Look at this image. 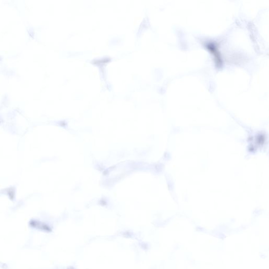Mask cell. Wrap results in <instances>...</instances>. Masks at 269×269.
I'll list each match as a JSON object with an SVG mask.
<instances>
[{
    "label": "cell",
    "instance_id": "1",
    "mask_svg": "<svg viewBox=\"0 0 269 269\" xmlns=\"http://www.w3.org/2000/svg\"><path fill=\"white\" fill-rule=\"evenodd\" d=\"M207 47L208 49H209V50L210 51H211L212 53H213L214 55H215V58H216V60H217L218 61V62L217 63L218 64H221V60L220 58L219 57V55L218 53V51H217V49H216V47H215V45H214V44H209L208 45H207Z\"/></svg>",
    "mask_w": 269,
    "mask_h": 269
}]
</instances>
